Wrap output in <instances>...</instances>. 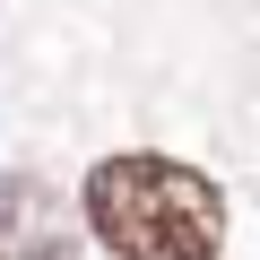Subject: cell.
<instances>
[{
    "label": "cell",
    "instance_id": "7a4b0ae2",
    "mask_svg": "<svg viewBox=\"0 0 260 260\" xmlns=\"http://www.w3.org/2000/svg\"><path fill=\"white\" fill-rule=\"evenodd\" d=\"M0 260H70V217L44 182H0Z\"/></svg>",
    "mask_w": 260,
    "mask_h": 260
},
{
    "label": "cell",
    "instance_id": "6da1fadb",
    "mask_svg": "<svg viewBox=\"0 0 260 260\" xmlns=\"http://www.w3.org/2000/svg\"><path fill=\"white\" fill-rule=\"evenodd\" d=\"M87 225L121 260H217L225 200L174 156H104L87 174Z\"/></svg>",
    "mask_w": 260,
    "mask_h": 260
}]
</instances>
